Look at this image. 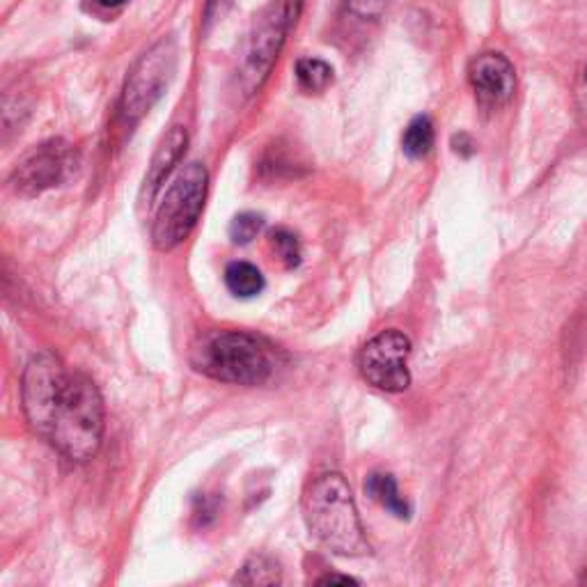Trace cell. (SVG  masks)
<instances>
[{
	"label": "cell",
	"mask_w": 587,
	"mask_h": 587,
	"mask_svg": "<svg viewBox=\"0 0 587 587\" xmlns=\"http://www.w3.org/2000/svg\"><path fill=\"white\" fill-rule=\"evenodd\" d=\"M287 26H289V18H287L285 8L271 5L260 16H255L253 30H250L248 45L243 51L241 76H239L246 95H253L268 76L271 67H274V62L285 41Z\"/></svg>",
	"instance_id": "7"
},
{
	"label": "cell",
	"mask_w": 587,
	"mask_h": 587,
	"mask_svg": "<svg viewBox=\"0 0 587 587\" xmlns=\"http://www.w3.org/2000/svg\"><path fill=\"white\" fill-rule=\"evenodd\" d=\"M177 65V49L173 39H161L150 51H145L124 83L122 115L138 122L152 111L154 103L165 92Z\"/></svg>",
	"instance_id": "5"
},
{
	"label": "cell",
	"mask_w": 587,
	"mask_h": 587,
	"mask_svg": "<svg viewBox=\"0 0 587 587\" xmlns=\"http://www.w3.org/2000/svg\"><path fill=\"white\" fill-rule=\"evenodd\" d=\"M297 80L305 92H324L333 83V67L320 58H303L297 65Z\"/></svg>",
	"instance_id": "15"
},
{
	"label": "cell",
	"mask_w": 587,
	"mask_h": 587,
	"mask_svg": "<svg viewBox=\"0 0 587 587\" xmlns=\"http://www.w3.org/2000/svg\"><path fill=\"white\" fill-rule=\"evenodd\" d=\"M280 580L283 578L278 564L264 555L250 558L235 578V583L239 585H278Z\"/></svg>",
	"instance_id": "16"
},
{
	"label": "cell",
	"mask_w": 587,
	"mask_h": 587,
	"mask_svg": "<svg viewBox=\"0 0 587 587\" xmlns=\"http://www.w3.org/2000/svg\"><path fill=\"white\" fill-rule=\"evenodd\" d=\"M225 285L239 299H253L264 289L262 271L250 262H233L225 268Z\"/></svg>",
	"instance_id": "13"
},
{
	"label": "cell",
	"mask_w": 587,
	"mask_h": 587,
	"mask_svg": "<svg viewBox=\"0 0 587 587\" xmlns=\"http://www.w3.org/2000/svg\"><path fill=\"white\" fill-rule=\"evenodd\" d=\"M578 107L587 120V67L580 74V83H578Z\"/></svg>",
	"instance_id": "21"
},
{
	"label": "cell",
	"mask_w": 587,
	"mask_h": 587,
	"mask_svg": "<svg viewBox=\"0 0 587 587\" xmlns=\"http://www.w3.org/2000/svg\"><path fill=\"white\" fill-rule=\"evenodd\" d=\"M303 516L310 533L324 547L345 558L367 555L370 541L353 494L340 473H324L303 494Z\"/></svg>",
	"instance_id": "3"
},
{
	"label": "cell",
	"mask_w": 587,
	"mask_h": 587,
	"mask_svg": "<svg viewBox=\"0 0 587 587\" xmlns=\"http://www.w3.org/2000/svg\"><path fill=\"white\" fill-rule=\"evenodd\" d=\"M191 365L214 382L262 386L278 370V351L253 333L207 330L191 347Z\"/></svg>",
	"instance_id": "1"
},
{
	"label": "cell",
	"mask_w": 587,
	"mask_h": 587,
	"mask_svg": "<svg viewBox=\"0 0 587 587\" xmlns=\"http://www.w3.org/2000/svg\"><path fill=\"white\" fill-rule=\"evenodd\" d=\"M301 5H303V0H287V5H285V10H287V18H289V26L294 24V21H297V18H299V14H301Z\"/></svg>",
	"instance_id": "23"
},
{
	"label": "cell",
	"mask_w": 587,
	"mask_h": 587,
	"mask_svg": "<svg viewBox=\"0 0 587 587\" xmlns=\"http://www.w3.org/2000/svg\"><path fill=\"white\" fill-rule=\"evenodd\" d=\"M186 142H188V134L182 127H173L161 138L157 152L152 157L150 171H147L145 186H142V196L147 200H154L157 193L161 191V186L165 184V179L173 175L175 165L179 163V159L186 152Z\"/></svg>",
	"instance_id": "11"
},
{
	"label": "cell",
	"mask_w": 587,
	"mask_h": 587,
	"mask_svg": "<svg viewBox=\"0 0 587 587\" xmlns=\"http://www.w3.org/2000/svg\"><path fill=\"white\" fill-rule=\"evenodd\" d=\"M411 340L402 330L390 328L372 340L359 353V367L363 379L384 392H404L411 386L409 372Z\"/></svg>",
	"instance_id": "6"
},
{
	"label": "cell",
	"mask_w": 587,
	"mask_h": 587,
	"mask_svg": "<svg viewBox=\"0 0 587 587\" xmlns=\"http://www.w3.org/2000/svg\"><path fill=\"white\" fill-rule=\"evenodd\" d=\"M67 370L62 365L55 353L41 351L28 363L21 382V402H24V413L28 425L41 436L49 421L51 407L55 397L67 379Z\"/></svg>",
	"instance_id": "8"
},
{
	"label": "cell",
	"mask_w": 587,
	"mask_h": 587,
	"mask_svg": "<svg viewBox=\"0 0 587 587\" xmlns=\"http://www.w3.org/2000/svg\"><path fill=\"white\" fill-rule=\"evenodd\" d=\"M207 188L209 175L200 163H188L175 177L157 209L152 225V239L159 250H173L193 233L207 200Z\"/></svg>",
	"instance_id": "4"
},
{
	"label": "cell",
	"mask_w": 587,
	"mask_h": 587,
	"mask_svg": "<svg viewBox=\"0 0 587 587\" xmlns=\"http://www.w3.org/2000/svg\"><path fill=\"white\" fill-rule=\"evenodd\" d=\"M390 0H347V5L353 14H359L363 18H374L379 16L386 8H388Z\"/></svg>",
	"instance_id": "19"
},
{
	"label": "cell",
	"mask_w": 587,
	"mask_h": 587,
	"mask_svg": "<svg viewBox=\"0 0 587 587\" xmlns=\"http://www.w3.org/2000/svg\"><path fill=\"white\" fill-rule=\"evenodd\" d=\"M365 491L379 502L382 508H386L390 514L397 519H409L411 516V505L404 500V496L397 489V482L388 473H372L365 482Z\"/></svg>",
	"instance_id": "12"
},
{
	"label": "cell",
	"mask_w": 587,
	"mask_h": 587,
	"mask_svg": "<svg viewBox=\"0 0 587 587\" xmlns=\"http://www.w3.org/2000/svg\"><path fill=\"white\" fill-rule=\"evenodd\" d=\"M404 154L411 159H425L434 147V124L427 115H417L411 120V124L402 138Z\"/></svg>",
	"instance_id": "14"
},
{
	"label": "cell",
	"mask_w": 587,
	"mask_h": 587,
	"mask_svg": "<svg viewBox=\"0 0 587 587\" xmlns=\"http://www.w3.org/2000/svg\"><path fill=\"white\" fill-rule=\"evenodd\" d=\"M264 227V218L260 214H253V212H246V214H239L233 225H229V239H233L235 243H250L253 241Z\"/></svg>",
	"instance_id": "18"
},
{
	"label": "cell",
	"mask_w": 587,
	"mask_h": 587,
	"mask_svg": "<svg viewBox=\"0 0 587 587\" xmlns=\"http://www.w3.org/2000/svg\"><path fill=\"white\" fill-rule=\"evenodd\" d=\"M97 3L103 5V8H117L122 3H127V0H97Z\"/></svg>",
	"instance_id": "24"
},
{
	"label": "cell",
	"mask_w": 587,
	"mask_h": 587,
	"mask_svg": "<svg viewBox=\"0 0 587 587\" xmlns=\"http://www.w3.org/2000/svg\"><path fill=\"white\" fill-rule=\"evenodd\" d=\"M70 145L62 140H49L37 145L14 167L12 186L24 196L45 193L47 188L60 184L70 167Z\"/></svg>",
	"instance_id": "9"
},
{
	"label": "cell",
	"mask_w": 587,
	"mask_h": 587,
	"mask_svg": "<svg viewBox=\"0 0 587 587\" xmlns=\"http://www.w3.org/2000/svg\"><path fill=\"white\" fill-rule=\"evenodd\" d=\"M469 78L475 90V97L491 109L505 107L516 90L514 65L502 53L477 55L471 62Z\"/></svg>",
	"instance_id": "10"
},
{
	"label": "cell",
	"mask_w": 587,
	"mask_h": 587,
	"mask_svg": "<svg viewBox=\"0 0 587 587\" xmlns=\"http://www.w3.org/2000/svg\"><path fill=\"white\" fill-rule=\"evenodd\" d=\"M335 583H342V585H349V583H359L351 576H338V574H326L317 580V585H335Z\"/></svg>",
	"instance_id": "22"
},
{
	"label": "cell",
	"mask_w": 587,
	"mask_h": 587,
	"mask_svg": "<svg viewBox=\"0 0 587 587\" xmlns=\"http://www.w3.org/2000/svg\"><path fill=\"white\" fill-rule=\"evenodd\" d=\"M271 248H274L276 258L287 268L299 266V262H301V243L291 233H287V229H276V233L271 235Z\"/></svg>",
	"instance_id": "17"
},
{
	"label": "cell",
	"mask_w": 587,
	"mask_h": 587,
	"mask_svg": "<svg viewBox=\"0 0 587 587\" xmlns=\"http://www.w3.org/2000/svg\"><path fill=\"white\" fill-rule=\"evenodd\" d=\"M229 5H233V0H207V21L221 18Z\"/></svg>",
	"instance_id": "20"
},
{
	"label": "cell",
	"mask_w": 587,
	"mask_h": 587,
	"mask_svg": "<svg viewBox=\"0 0 587 587\" xmlns=\"http://www.w3.org/2000/svg\"><path fill=\"white\" fill-rule=\"evenodd\" d=\"M41 436L72 461L92 459L103 438V400L88 374H67Z\"/></svg>",
	"instance_id": "2"
}]
</instances>
